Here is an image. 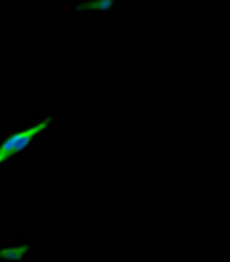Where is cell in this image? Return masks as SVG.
<instances>
[{
    "instance_id": "6da1fadb",
    "label": "cell",
    "mask_w": 230,
    "mask_h": 262,
    "mask_svg": "<svg viewBox=\"0 0 230 262\" xmlns=\"http://www.w3.org/2000/svg\"><path fill=\"white\" fill-rule=\"evenodd\" d=\"M50 123H52V120L47 118V120H43V122H40L38 125L30 127L21 132H16V134H12L11 137H7V139L4 141V144L0 146V163L6 162L7 158H11L14 153H19V151L28 148V144L33 141V137L50 127Z\"/></svg>"
},
{
    "instance_id": "7a4b0ae2",
    "label": "cell",
    "mask_w": 230,
    "mask_h": 262,
    "mask_svg": "<svg viewBox=\"0 0 230 262\" xmlns=\"http://www.w3.org/2000/svg\"><path fill=\"white\" fill-rule=\"evenodd\" d=\"M113 0H88L83 2L82 6H78L80 11H109L113 7Z\"/></svg>"
},
{
    "instance_id": "3957f363",
    "label": "cell",
    "mask_w": 230,
    "mask_h": 262,
    "mask_svg": "<svg viewBox=\"0 0 230 262\" xmlns=\"http://www.w3.org/2000/svg\"><path fill=\"white\" fill-rule=\"evenodd\" d=\"M28 252V247H17V248H2L0 250V259L7 260H21Z\"/></svg>"
}]
</instances>
